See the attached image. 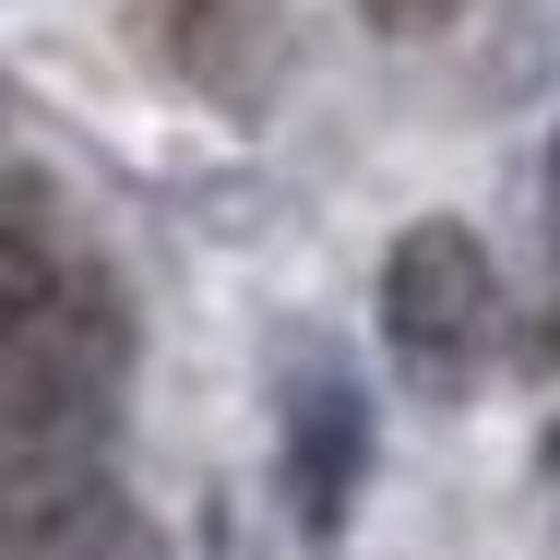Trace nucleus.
<instances>
[{
    "mask_svg": "<svg viewBox=\"0 0 560 560\" xmlns=\"http://www.w3.org/2000/svg\"><path fill=\"white\" fill-rule=\"evenodd\" d=\"M12 346H0V453L12 465H48V453H96L119 418V287L96 275V250L60 238L48 179H12Z\"/></svg>",
    "mask_w": 560,
    "mask_h": 560,
    "instance_id": "1",
    "label": "nucleus"
},
{
    "mask_svg": "<svg viewBox=\"0 0 560 560\" xmlns=\"http://www.w3.org/2000/svg\"><path fill=\"white\" fill-rule=\"evenodd\" d=\"M382 346H394V370H406L430 406L477 394V370H489V346H501V275H489L477 226L418 215L382 250Z\"/></svg>",
    "mask_w": 560,
    "mask_h": 560,
    "instance_id": "2",
    "label": "nucleus"
},
{
    "mask_svg": "<svg viewBox=\"0 0 560 560\" xmlns=\"http://www.w3.org/2000/svg\"><path fill=\"white\" fill-rule=\"evenodd\" d=\"M358 477H370V418H358V382L311 346L299 382H287V513L311 549H335L346 513H358Z\"/></svg>",
    "mask_w": 560,
    "mask_h": 560,
    "instance_id": "3",
    "label": "nucleus"
},
{
    "mask_svg": "<svg viewBox=\"0 0 560 560\" xmlns=\"http://www.w3.org/2000/svg\"><path fill=\"white\" fill-rule=\"evenodd\" d=\"M155 48L191 96L215 108H275V72H287V0H155Z\"/></svg>",
    "mask_w": 560,
    "mask_h": 560,
    "instance_id": "4",
    "label": "nucleus"
},
{
    "mask_svg": "<svg viewBox=\"0 0 560 560\" xmlns=\"http://www.w3.org/2000/svg\"><path fill=\"white\" fill-rule=\"evenodd\" d=\"M358 12H370L382 36H442V24L465 12V0H358Z\"/></svg>",
    "mask_w": 560,
    "mask_h": 560,
    "instance_id": "5",
    "label": "nucleus"
},
{
    "mask_svg": "<svg viewBox=\"0 0 560 560\" xmlns=\"http://www.w3.org/2000/svg\"><path fill=\"white\" fill-rule=\"evenodd\" d=\"M549 238H560V131H549Z\"/></svg>",
    "mask_w": 560,
    "mask_h": 560,
    "instance_id": "6",
    "label": "nucleus"
},
{
    "mask_svg": "<svg viewBox=\"0 0 560 560\" xmlns=\"http://www.w3.org/2000/svg\"><path fill=\"white\" fill-rule=\"evenodd\" d=\"M549 525H560V430H549Z\"/></svg>",
    "mask_w": 560,
    "mask_h": 560,
    "instance_id": "7",
    "label": "nucleus"
}]
</instances>
